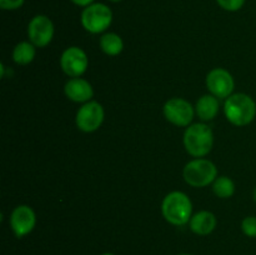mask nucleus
<instances>
[{"instance_id":"nucleus-24","label":"nucleus","mask_w":256,"mask_h":255,"mask_svg":"<svg viewBox=\"0 0 256 255\" xmlns=\"http://www.w3.org/2000/svg\"><path fill=\"white\" fill-rule=\"evenodd\" d=\"M110 2H122V0H110Z\"/></svg>"},{"instance_id":"nucleus-4","label":"nucleus","mask_w":256,"mask_h":255,"mask_svg":"<svg viewBox=\"0 0 256 255\" xmlns=\"http://www.w3.org/2000/svg\"><path fill=\"white\" fill-rule=\"evenodd\" d=\"M185 182L194 188H204L214 182L218 178V169L214 162L206 159L192 160L184 168Z\"/></svg>"},{"instance_id":"nucleus-22","label":"nucleus","mask_w":256,"mask_h":255,"mask_svg":"<svg viewBox=\"0 0 256 255\" xmlns=\"http://www.w3.org/2000/svg\"><path fill=\"white\" fill-rule=\"evenodd\" d=\"M102 255H114V254H112V252H104V254Z\"/></svg>"},{"instance_id":"nucleus-3","label":"nucleus","mask_w":256,"mask_h":255,"mask_svg":"<svg viewBox=\"0 0 256 255\" xmlns=\"http://www.w3.org/2000/svg\"><path fill=\"white\" fill-rule=\"evenodd\" d=\"M214 144V134L206 124H192L184 132V146L190 155L202 158L208 155Z\"/></svg>"},{"instance_id":"nucleus-13","label":"nucleus","mask_w":256,"mask_h":255,"mask_svg":"<svg viewBox=\"0 0 256 255\" xmlns=\"http://www.w3.org/2000/svg\"><path fill=\"white\" fill-rule=\"evenodd\" d=\"M190 229L196 235H209L216 228V218L210 212H199L190 219Z\"/></svg>"},{"instance_id":"nucleus-5","label":"nucleus","mask_w":256,"mask_h":255,"mask_svg":"<svg viewBox=\"0 0 256 255\" xmlns=\"http://www.w3.org/2000/svg\"><path fill=\"white\" fill-rule=\"evenodd\" d=\"M112 22V12L108 5L92 2L82 12V24L86 32L99 34L105 32Z\"/></svg>"},{"instance_id":"nucleus-2","label":"nucleus","mask_w":256,"mask_h":255,"mask_svg":"<svg viewBox=\"0 0 256 255\" xmlns=\"http://www.w3.org/2000/svg\"><path fill=\"white\" fill-rule=\"evenodd\" d=\"M162 212L168 222L182 226L192 219V204L184 192H172L162 200Z\"/></svg>"},{"instance_id":"nucleus-19","label":"nucleus","mask_w":256,"mask_h":255,"mask_svg":"<svg viewBox=\"0 0 256 255\" xmlns=\"http://www.w3.org/2000/svg\"><path fill=\"white\" fill-rule=\"evenodd\" d=\"M218 4L228 12H238L245 4V0H216Z\"/></svg>"},{"instance_id":"nucleus-1","label":"nucleus","mask_w":256,"mask_h":255,"mask_svg":"<svg viewBox=\"0 0 256 255\" xmlns=\"http://www.w3.org/2000/svg\"><path fill=\"white\" fill-rule=\"evenodd\" d=\"M226 119L236 126H245L255 119L256 104L250 95L244 92L232 94L224 105Z\"/></svg>"},{"instance_id":"nucleus-21","label":"nucleus","mask_w":256,"mask_h":255,"mask_svg":"<svg viewBox=\"0 0 256 255\" xmlns=\"http://www.w3.org/2000/svg\"><path fill=\"white\" fill-rule=\"evenodd\" d=\"M72 2H74L75 5H78V6H89V5H92V2H94V0H72Z\"/></svg>"},{"instance_id":"nucleus-14","label":"nucleus","mask_w":256,"mask_h":255,"mask_svg":"<svg viewBox=\"0 0 256 255\" xmlns=\"http://www.w3.org/2000/svg\"><path fill=\"white\" fill-rule=\"evenodd\" d=\"M195 110L202 120H212L219 112V99L212 94L204 95L198 100Z\"/></svg>"},{"instance_id":"nucleus-17","label":"nucleus","mask_w":256,"mask_h":255,"mask_svg":"<svg viewBox=\"0 0 256 255\" xmlns=\"http://www.w3.org/2000/svg\"><path fill=\"white\" fill-rule=\"evenodd\" d=\"M212 192L218 198L222 199H228L232 196L235 192V184L230 178L228 176H219L214 180L212 184Z\"/></svg>"},{"instance_id":"nucleus-18","label":"nucleus","mask_w":256,"mask_h":255,"mask_svg":"<svg viewBox=\"0 0 256 255\" xmlns=\"http://www.w3.org/2000/svg\"><path fill=\"white\" fill-rule=\"evenodd\" d=\"M242 230L246 236L256 238V216H246L242 222Z\"/></svg>"},{"instance_id":"nucleus-8","label":"nucleus","mask_w":256,"mask_h":255,"mask_svg":"<svg viewBox=\"0 0 256 255\" xmlns=\"http://www.w3.org/2000/svg\"><path fill=\"white\" fill-rule=\"evenodd\" d=\"M62 72L70 78H80L88 69L89 60L82 49L78 46L68 48L60 58Z\"/></svg>"},{"instance_id":"nucleus-12","label":"nucleus","mask_w":256,"mask_h":255,"mask_svg":"<svg viewBox=\"0 0 256 255\" xmlns=\"http://www.w3.org/2000/svg\"><path fill=\"white\" fill-rule=\"evenodd\" d=\"M65 95L75 102H88L94 95L92 84L82 78H72L65 84Z\"/></svg>"},{"instance_id":"nucleus-6","label":"nucleus","mask_w":256,"mask_h":255,"mask_svg":"<svg viewBox=\"0 0 256 255\" xmlns=\"http://www.w3.org/2000/svg\"><path fill=\"white\" fill-rule=\"evenodd\" d=\"M105 112L102 104L98 102H88L78 110L76 125L82 132H92L102 126Z\"/></svg>"},{"instance_id":"nucleus-15","label":"nucleus","mask_w":256,"mask_h":255,"mask_svg":"<svg viewBox=\"0 0 256 255\" xmlns=\"http://www.w3.org/2000/svg\"><path fill=\"white\" fill-rule=\"evenodd\" d=\"M100 48L102 52L110 56L119 55L124 49V42L122 39L115 32H108L100 38Z\"/></svg>"},{"instance_id":"nucleus-23","label":"nucleus","mask_w":256,"mask_h":255,"mask_svg":"<svg viewBox=\"0 0 256 255\" xmlns=\"http://www.w3.org/2000/svg\"><path fill=\"white\" fill-rule=\"evenodd\" d=\"M254 200L256 202V188H255V190H254Z\"/></svg>"},{"instance_id":"nucleus-11","label":"nucleus","mask_w":256,"mask_h":255,"mask_svg":"<svg viewBox=\"0 0 256 255\" xmlns=\"http://www.w3.org/2000/svg\"><path fill=\"white\" fill-rule=\"evenodd\" d=\"M36 224L34 210L28 205H19L12 210L10 215V226L16 238L26 236L32 232Z\"/></svg>"},{"instance_id":"nucleus-20","label":"nucleus","mask_w":256,"mask_h":255,"mask_svg":"<svg viewBox=\"0 0 256 255\" xmlns=\"http://www.w3.org/2000/svg\"><path fill=\"white\" fill-rule=\"evenodd\" d=\"M25 0H0V8L4 10L19 9Z\"/></svg>"},{"instance_id":"nucleus-25","label":"nucleus","mask_w":256,"mask_h":255,"mask_svg":"<svg viewBox=\"0 0 256 255\" xmlns=\"http://www.w3.org/2000/svg\"><path fill=\"white\" fill-rule=\"evenodd\" d=\"M180 255H190V254H180Z\"/></svg>"},{"instance_id":"nucleus-10","label":"nucleus","mask_w":256,"mask_h":255,"mask_svg":"<svg viewBox=\"0 0 256 255\" xmlns=\"http://www.w3.org/2000/svg\"><path fill=\"white\" fill-rule=\"evenodd\" d=\"M206 86L210 94L216 96L218 99H225V98H229L232 95L235 82L232 74L228 70L216 68L208 74Z\"/></svg>"},{"instance_id":"nucleus-7","label":"nucleus","mask_w":256,"mask_h":255,"mask_svg":"<svg viewBox=\"0 0 256 255\" xmlns=\"http://www.w3.org/2000/svg\"><path fill=\"white\" fill-rule=\"evenodd\" d=\"M164 115L168 122L176 126H189L194 118V108L182 98H172L164 105Z\"/></svg>"},{"instance_id":"nucleus-16","label":"nucleus","mask_w":256,"mask_h":255,"mask_svg":"<svg viewBox=\"0 0 256 255\" xmlns=\"http://www.w3.org/2000/svg\"><path fill=\"white\" fill-rule=\"evenodd\" d=\"M35 58V45L29 42H22L12 50V60L19 65H28Z\"/></svg>"},{"instance_id":"nucleus-9","label":"nucleus","mask_w":256,"mask_h":255,"mask_svg":"<svg viewBox=\"0 0 256 255\" xmlns=\"http://www.w3.org/2000/svg\"><path fill=\"white\" fill-rule=\"evenodd\" d=\"M28 36L36 48L46 46L54 36V24L46 15H36L30 20Z\"/></svg>"}]
</instances>
